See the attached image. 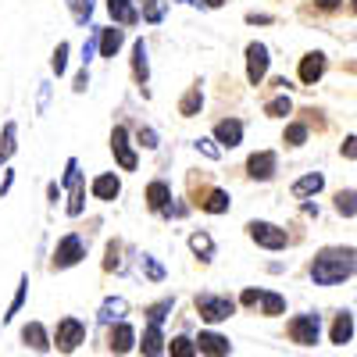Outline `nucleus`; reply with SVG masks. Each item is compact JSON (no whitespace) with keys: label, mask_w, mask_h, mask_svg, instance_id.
I'll list each match as a JSON object with an SVG mask.
<instances>
[{"label":"nucleus","mask_w":357,"mask_h":357,"mask_svg":"<svg viewBox=\"0 0 357 357\" xmlns=\"http://www.w3.org/2000/svg\"><path fill=\"white\" fill-rule=\"evenodd\" d=\"M325 186V175L321 172H307V175H301V178H296V183H293V197H314L318 190Z\"/></svg>","instance_id":"4be33fe9"},{"label":"nucleus","mask_w":357,"mask_h":357,"mask_svg":"<svg viewBox=\"0 0 357 357\" xmlns=\"http://www.w3.org/2000/svg\"><path fill=\"white\" fill-rule=\"evenodd\" d=\"M22 340H25V347H33L36 354H47L50 350V336H47V329L40 321H25L22 325Z\"/></svg>","instance_id":"a211bd4d"},{"label":"nucleus","mask_w":357,"mask_h":357,"mask_svg":"<svg viewBox=\"0 0 357 357\" xmlns=\"http://www.w3.org/2000/svg\"><path fill=\"white\" fill-rule=\"evenodd\" d=\"M197 314L204 318V321H211V325H218V321H229L232 314H236V301L232 296H215V293H197Z\"/></svg>","instance_id":"f03ea898"},{"label":"nucleus","mask_w":357,"mask_h":357,"mask_svg":"<svg viewBox=\"0 0 357 357\" xmlns=\"http://www.w3.org/2000/svg\"><path fill=\"white\" fill-rule=\"evenodd\" d=\"M122 43H126V33L122 29H97V50H100V57H114L118 50H122Z\"/></svg>","instance_id":"f3484780"},{"label":"nucleus","mask_w":357,"mask_h":357,"mask_svg":"<svg viewBox=\"0 0 357 357\" xmlns=\"http://www.w3.org/2000/svg\"><path fill=\"white\" fill-rule=\"evenodd\" d=\"M197 204H200V211H207V215H225L229 204H232V197H229L225 190H218V186H207Z\"/></svg>","instance_id":"4468645a"},{"label":"nucleus","mask_w":357,"mask_h":357,"mask_svg":"<svg viewBox=\"0 0 357 357\" xmlns=\"http://www.w3.org/2000/svg\"><path fill=\"white\" fill-rule=\"evenodd\" d=\"M86 86H89V68H82V72L75 75V86H72V89H75V93H86Z\"/></svg>","instance_id":"a18cd8bd"},{"label":"nucleus","mask_w":357,"mask_h":357,"mask_svg":"<svg viewBox=\"0 0 357 357\" xmlns=\"http://www.w3.org/2000/svg\"><path fill=\"white\" fill-rule=\"evenodd\" d=\"M193 347L207 357H229V350H232V343L222 333H200V340H193Z\"/></svg>","instance_id":"2eb2a0df"},{"label":"nucleus","mask_w":357,"mask_h":357,"mask_svg":"<svg viewBox=\"0 0 357 357\" xmlns=\"http://www.w3.org/2000/svg\"><path fill=\"white\" fill-rule=\"evenodd\" d=\"M11 183H15V172H8V175H4V183H0V197H4V193L11 190Z\"/></svg>","instance_id":"3c124183"},{"label":"nucleus","mask_w":357,"mask_h":357,"mask_svg":"<svg viewBox=\"0 0 357 357\" xmlns=\"http://www.w3.org/2000/svg\"><path fill=\"white\" fill-rule=\"evenodd\" d=\"M139 350L143 357H158L165 350V333H161V325H146L143 329V340H139Z\"/></svg>","instance_id":"412c9836"},{"label":"nucleus","mask_w":357,"mask_h":357,"mask_svg":"<svg viewBox=\"0 0 357 357\" xmlns=\"http://www.w3.org/2000/svg\"><path fill=\"white\" fill-rule=\"evenodd\" d=\"M354 340V314L350 311H340L336 321H333V343L336 347H347Z\"/></svg>","instance_id":"b1692460"},{"label":"nucleus","mask_w":357,"mask_h":357,"mask_svg":"<svg viewBox=\"0 0 357 357\" xmlns=\"http://www.w3.org/2000/svg\"><path fill=\"white\" fill-rule=\"evenodd\" d=\"M68 11H72L75 25H86L93 18V0H68Z\"/></svg>","instance_id":"7c9ffc66"},{"label":"nucleus","mask_w":357,"mask_h":357,"mask_svg":"<svg viewBox=\"0 0 357 357\" xmlns=\"http://www.w3.org/2000/svg\"><path fill=\"white\" fill-rule=\"evenodd\" d=\"M50 72H54V75H65V72H68V43H65V40L54 47V57H50Z\"/></svg>","instance_id":"2f4dec72"},{"label":"nucleus","mask_w":357,"mask_h":357,"mask_svg":"<svg viewBox=\"0 0 357 357\" xmlns=\"http://www.w3.org/2000/svg\"><path fill=\"white\" fill-rule=\"evenodd\" d=\"M143 4H146L143 8V18L146 22H161L165 18V0H143Z\"/></svg>","instance_id":"ea45409f"},{"label":"nucleus","mask_w":357,"mask_h":357,"mask_svg":"<svg viewBox=\"0 0 357 357\" xmlns=\"http://www.w3.org/2000/svg\"><path fill=\"white\" fill-rule=\"evenodd\" d=\"M82 257H86V243H82V236L68 232V236H61V240H57L50 264H54V272H65V268H75Z\"/></svg>","instance_id":"20e7f679"},{"label":"nucleus","mask_w":357,"mask_h":357,"mask_svg":"<svg viewBox=\"0 0 357 357\" xmlns=\"http://www.w3.org/2000/svg\"><path fill=\"white\" fill-rule=\"evenodd\" d=\"M178 4H200V0H178Z\"/></svg>","instance_id":"864d4df0"},{"label":"nucleus","mask_w":357,"mask_h":357,"mask_svg":"<svg viewBox=\"0 0 357 357\" xmlns=\"http://www.w3.org/2000/svg\"><path fill=\"white\" fill-rule=\"evenodd\" d=\"M282 139H286V146H304L307 143V126L304 122H289Z\"/></svg>","instance_id":"72a5a7b5"},{"label":"nucleus","mask_w":357,"mask_h":357,"mask_svg":"<svg viewBox=\"0 0 357 357\" xmlns=\"http://www.w3.org/2000/svg\"><path fill=\"white\" fill-rule=\"evenodd\" d=\"M354 197H357L354 190H340V193H336V211H340L343 218H354V215H357V204H354Z\"/></svg>","instance_id":"f704fd0d"},{"label":"nucleus","mask_w":357,"mask_h":357,"mask_svg":"<svg viewBox=\"0 0 357 357\" xmlns=\"http://www.w3.org/2000/svg\"><path fill=\"white\" fill-rule=\"evenodd\" d=\"M146 204H151V211H165V207L172 204V190H168V183H151L146 186Z\"/></svg>","instance_id":"393cba45"},{"label":"nucleus","mask_w":357,"mask_h":357,"mask_svg":"<svg viewBox=\"0 0 357 357\" xmlns=\"http://www.w3.org/2000/svg\"><path fill=\"white\" fill-rule=\"evenodd\" d=\"M15 151H18V126L8 122L4 126V136H0V161H8Z\"/></svg>","instance_id":"c85d7f7f"},{"label":"nucleus","mask_w":357,"mask_h":357,"mask_svg":"<svg viewBox=\"0 0 357 357\" xmlns=\"http://www.w3.org/2000/svg\"><path fill=\"white\" fill-rule=\"evenodd\" d=\"M215 143H222L225 151L240 146L243 143V122H240V118H222V122L215 126Z\"/></svg>","instance_id":"f8f14e48"},{"label":"nucleus","mask_w":357,"mask_h":357,"mask_svg":"<svg viewBox=\"0 0 357 357\" xmlns=\"http://www.w3.org/2000/svg\"><path fill=\"white\" fill-rule=\"evenodd\" d=\"M126 311H129V301H126V296H107V301L100 304V321L114 325V321L126 318Z\"/></svg>","instance_id":"5701e85b"},{"label":"nucleus","mask_w":357,"mask_h":357,"mask_svg":"<svg viewBox=\"0 0 357 357\" xmlns=\"http://www.w3.org/2000/svg\"><path fill=\"white\" fill-rule=\"evenodd\" d=\"M354 143H357L354 136H347V139H343V154H347L350 161H354V154H357V151H354Z\"/></svg>","instance_id":"8fccbe9b"},{"label":"nucleus","mask_w":357,"mask_h":357,"mask_svg":"<svg viewBox=\"0 0 357 357\" xmlns=\"http://www.w3.org/2000/svg\"><path fill=\"white\" fill-rule=\"evenodd\" d=\"M247 22H250V25H272L275 18H272V15H257V11H250V15H247Z\"/></svg>","instance_id":"49530a36"},{"label":"nucleus","mask_w":357,"mask_h":357,"mask_svg":"<svg viewBox=\"0 0 357 357\" xmlns=\"http://www.w3.org/2000/svg\"><path fill=\"white\" fill-rule=\"evenodd\" d=\"M200 107H204V89H200V82H197V86L186 89V97L178 100V114H183V118H193V114H200Z\"/></svg>","instance_id":"a878e982"},{"label":"nucleus","mask_w":357,"mask_h":357,"mask_svg":"<svg viewBox=\"0 0 357 357\" xmlns=\"http://www.w3.org/2000/svg\"><path fill=\"white\" fill-rule=\"evenodd\" d=\"M268 68H272V50H268L264 43H247V82L261 86Z\"/></svg>","instance_id":"0eeeda50"},{"label":"nucleus","mask_w":357,"mask_h":357,"mask_svg":"<svg viewBox=\"0 0 357 357\" xmlns=\"http://www.w3.org/2000/svg\"><path fill=\"white\" fill-rule=\"evenodd\" d=\"M139 264H143V275L151 279V282H161V279H165V268H161L151 254H143V257H139Z\"/></svg>","instance_id":"58836bf2"},{"label":"nucleus","mask_w":357,"mask_h":357,"mask_svg":"<svg viewBox=\"0 0 357 357\" xmlns=\"http://www.w3.org/2000/svg\"><path fill=\"white\" fill-rule=\"evenodd\" d=\"M168 350H172V357H197V347H193L190 336H175L168 343Z\"/></svg>","instance_id":"c9c22d12"},{"label":"nucleus","mask_w":357,"mask_h":357,"mask_svg":"<svg viewBox=\"0 0 357 357\" xmlns=\"http://www.w3.org/2000/svg\"><path fill=\"white\" fill-rule=\"evenodd\" d=\"M139 146H146V151H158V132L151 129V126H139Z\"/></svg>","instance_id":"79ce46f5"},{"label":"nucleus","mask_w":357,"mask_h":357,"mask_svg":"<svg viewBox=\"0 0 357 357\" xmlns=\"http://www.w3.org/2000/svg\"><path fill=\"white\" fill-rule=\"evenodd\" d=\"M47 100H50V82H40V107L36 111H47Z\"/></svg>","instance_id":"de8ad7c7"},{"label":"nucleus","mask_w":357,"mask_h":357,"mask_svg":"<svg viewBox=\"0 0 357 357\" xmlns=\"http://www.w3.org/2000/svg\"><path fill=\"white\" fill-rule=\"evenodd\" d=\"M104 268H107V272H126V261H122V243H118V240H111V243H107V261H104Z\"/></svg>","instance_id":"473e14b6"},{"label":"nucleus","mask_w":357,"mask_h":357,"mask_svg":"<svg viewBox=\"0 0 357 357\" xmlns=\"http://www.w3.org/2000/svg\"><path fill=\"white\" fill-rule=\"evenodd\" d=\"M257 301H261V289H243L240 293V304H247V307H254Z\"/></svg>","instance_id":"c03bdc74"},{"label":"nucleus","mask_w":357,"mask_h":357,"mask_svg":"<svg viewBox=\"0 0 357 357\" xmlns=\"http://www.w3.org/2000/svg\"><path fill=\"white\" fill-rule=\"evenodd\" d=\"M193 146H197V151H200L204 158H211V161H218V158H222V146H215V139H204V136H200Z\"/></svg>","instance_id":"a19ab883"},{"label":"nucleus","mask_w":357,"mask_h":357,"mask_svg":"<svg viewBox=\"0 0 357 357\" xmlns=\"http://www.w3.org/2000/svg\"><path fill=\"white\" fill-rule=\"evenodd\" d=\"M93 54H97V33L89 36V40H86V47H82V68H86L89 61H93Z\"/></svg>","instance_id":"37998d69"},{"label":"nucleus","mask_w":357,"mask_h":357,"mask_svg":"<svg viewBox=\"0 0 357 357\" xmlns=\"http://www.w3.org/2000/svg\"><path fill=\"white\" fill-rule=\"evenodd\" d=\"M275 168H279L275 151H257V154H250V161H247V175L257 178V183H268V178H275Z\"/></svg>","instance_id":"9d476101"},{"label":"nucleus","mask_w":357,"mask_h":357,"mask_svg":"<svg viewBox=\"0 0 357 357\" xmlns=\"http://www.w3.org/2000/svg\"><path fill=\"white\" fill-rule=\"evenodd\" d=\"M321 336V318L318 314H296L289 321V340L301 343V347H314Z\"/></svg>","instance_id":"1a4fd4ad"},{"label":"nucleus","mask_w":357,"mask_h":357,"mask_svg":"<svg viewBox=\"0 0 357 357\" xmlns=\"http://www.w3.org/2000/svg\"><path fill=\"white\" fill-rule=\"evenodd\" d=\"M325 65H329V57H325L321 50H311L301 57V68H296V75H301L304 86H314L321 75H325Z\"/></svg>","instance_id":"9b49d317"},{"label":"nucleus","mask_w":357,"mask_h":357,"mask_svg":"<svg viewBox=\"0 0 357 357\" xmlns=\"http://www.w3.org/2000/svg\"><path fill=\"white\" fill-rule=\"evenodd\" d=\"M111 154H114L118 165H122V172H136L139 158H136L132 143H129V129H126V126H114V129H111Z\"/></svg>","instance_id":"6e6552de"},{"label":"nucleus","mask_w":357,"mask_h":357,"mask_svg":"<svg viewBox=\"0 0 357 357\" xmlns=\"http://www.w3.org/2000/svg\"><path fill=\"white\" fill-rule=\"evenodd\" d=\"M0 165H4V161H0Z\"/></svg>","instance_id":"5fc2aeb1"},{"label":"nucleus","mask_w":357,"mask_h":357,"mask_svg":"<svg viewBox=\"0 0 357 357\" xmlns=\"http://www.w3.org/2000/svg\"><path fill=\"white\" fill-rule=\"evenodd\" d=\"M247 236H250L257 247H264V250H286V247H289L286 229H279L275 222H261V218H254V222H247Z\"/></svg>","instance_id":"7ed1b4c3"},{"label":"nucleus","mask_w":357,"mask_h":357,"mask_svg":"<svg viewBox=\"0 0 357 357\" xmlns=\"http://www.w3.org/2000/svg\"><path fill=\"white\" fill-rule=\"evenodd\" d=\"M175 307V301H172V296H165V301H158V304H151V307H146V314H151V325H161L165 321V314Z\"/></svg>","instance_id":"4c0bfd02"},{"label":"nucleus","mask_w":357,"mask_h":357,"mask_svg":"<svg viewBox=\"0 0 357 357\" xmlns=\"http://www.w3.org/2000/svg\"><path fill=\"white\" fill-rule=\"evenodd\" d=\"M107 11H111L114 25H136L139 22V8L132 0H107Z\"/></svg>","instance_id":"6ab92c4d"},{"label":"nucleus","mask_w":357,"mask_h":357,"mask_svg":"<svg viewBox=\"0 0 357 357\" xmlns=\"http://www.w3.org/2000/svg\"><path fill=\"white\" fill-rule=\"evenodd\" d=\"M146 40H136L132 43V75H136V82L139 86H146V79H151V61H146Z\"/></svg>","instance_id":"aec40b11"},{"label":"nucleus","mask_w":357,"mask_h":357,"mask_svg":"<svg viewBox=\"0 0 357 357\" xmlns=\"http://www.w3.org/2000/svg\"><path fill=\"white\" fill-rule=\"evenodd\" d=\"M354 268H357L354 247H321L311 261V279L314 286H340L343 279L354 275Z\"/></svg>","instance_id":"f257e3e1"},{"label":"nucleus","mask_w":357,"mask_h":357,"mask_svg":"<svg viewBox=\"0 0 357 357\" xmlns=\"http://www.w3.org/2000/svg\"><path fill=\"white\" fill-rule=\"evenodd\" d=\"M289 111H293V104H289V97H286V93L264 104V114H268V118H286Z\"/></svg>","instance_id":"e433bc0d"},{"label":"nucleus","mask_w":357,"mask_h":357,"mask_svg":"<svg viewBox=\"0 0 357 357\" xmlns=\"http://www.w3.org/2000/svg\"><path fill=\"white\" fill-rule=\"evenodd\" d=\"M65 190L72 193L68 215L79 218V215L86 211V183H82V172H79V161H75V158H68V165H65Z\"/></svg>","instance_id":"39448f33"},{"label":"nucleus","mask_w":357,"mask_h":357,"mask_svg":"<svg viewBox=\"0 0 357 357\" xmlns=\"http://www.w3.org/2000/svg\"><path fill=\"white\" fill-rule=\"evenodd\" d=\"M89 193H93L97 200H114L118 193H122V178H118L114 172H104V175H97V178H93Z\"/></svg>","instance_id":"dca6fc26"},{"label":"nucleus","mask_w":357,"mask_h":357,"mask_svg":"<svg viewBox=\"0 0 357 357\" xmlns=\"http://www.w3.org/2000/svg\"><path fill=\"white\" fill-rule=\"evenodd\" d=\"M340 4H343V0H314V8H318V11H336Z\"/></svg>","instance_id":"09e8293b"},{"label":"nucleus","mask_w":357,"mask_h":357,"mask_svg":"<svg viewBox=\"0 0 357 357\" xmlns=\"http://www.w3.org/2000/svg\"><path fill=\"white\" fill-rule=\"evenodd\" d=\"M25 296H29V275H22L18 279V289H15V296H11V304H8V314H4V321H11L18 311H22V304H25Z\"/></svg>","instance_id":"c756f323"},{"label":"nucleus","mask_w":357,"mask_h":357,"mask_svg":"<svg viewBox=\"0 0 357 357\" xmlns=\"http://www.w3.org/2000/svg\"><path fill=\"white\" fill-rule=\"evenodd\" d=\"M190 250L207 264V261H215V240H211V236H207V232H193L190 236Z\"/></svg>","instance_id":"bb28decb"},{"label":"nucleus","mask_w":357,"mask_h":357,"mask_svg":"<svg viewBox=\"0 0 357 357\" xmlns=\"http://www.w3.org/2000/svg\"><path fill=\"white\" fill-rule=\"evenodd\" d=\"M107 347H111V354L132 350V347H136V329H132L129 321H114V325H111V336H107Z\"/></svg>","instance_id":"ddd939ff"},{"label":"nucleus","mask_w":357,"mask_h":357,"mask_svg":"<svg viewBox=\"0 0 357 357\" xmlns=\"http://www.w3.org/2000/svg\"><path fill=\"white\" fill-rule=\"evenodd\" d=\"M54 343L61 354H75L86 343V325L79 318H61L57 321V333H54Z\"/></svg>","instance_id":"423d86ee"},{"label":"nucleus","mask_w":357,"mask_h":357,"mask_svg":"<svg viewBox=\"0 0 357 357\" xmlns=\"http://www.w3.org/2000/svg\"><path fill=\"white\" fill-rule=\"evenodd\" d=\"M204 4H207V8H222V4H225V0H204Z\"/></svg>","instance_id":"603ef678"},{"label":"nucleus","mask_w":357,"mask_h":357,"mask_svg":"<svg viewBox=\"0 0 357 357\" xmlns=\"http://www.w3.org/2000/svg\"><path fill=\"white\" fill-rule=\"evenodd\" d=\"M261 314H268V318H275V314H282L286 311V296L282 293H268V289H261Z\"/></svg>","instance_id":"cd10ccee"}]
</instances>
